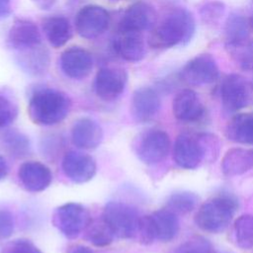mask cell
I'll list each match as a JSON object with an SVG mask.
<instances>
[{
    "instance_id": "cell-1",
    "label": "cell",
    "mask_w": 253,
    "mask_h": 253,
    "mask_svg": "<svg viewBox=\"0 0 253 253\" xmlns=\"http://www.w3.org/2000/svg\"><path fill=\"white\" fill-rule=\"evenodd\" d=\"M195 32L193 13L185 7H174L150 30L147 43L154 49H168L187 44Z\"/></svg>"
},
{
    "instance_id": "cell-2",
    "label": "cell",
    "mask_w": 253,
    "mask_h": 253,
    "mask_svg": "<svg viewBox=\"0 0 253 253\" xmlns=\"http://www.w3.org/2000/svg\"><path fill=\"white\" fill-rule=\"evenodd\" d=\"M70 107V99L65 93L51 88H40L32 94L28 112L35 124L53 126L68 116Z\"/></svg>"
},
{
    "instance_id": "cell-3",
    "label": "cell",
    "mask_w": 253,
    "mask_h": 253,
    "mask_svg": "<svg viewBox=\"0 0 253 253\" xmlns=\"http://www.w3.org/2000/svg\"><path fill=\"white\" fill-rule=\"evenodd\" d=\"M236 208V202L230 196L213 197L200 206L195 214V223L206 232H221L231 222Z\"/></svg>"
},
{
    "instance_id": "cell-4",
    "label": "cell",
    "mask_w": 253,
    "mask_h": 253,
    "mask_svg": "<svg viewBox=\"0 0 253 253\" xmlns=\"http://www.w3.org/2000/svg\"><path fill=\"white\" fill-rule=\"evenodd\" d=\"M219 96L223 111L226 114L236 113L253 104L252 82L239 74H228L220 83Z\"/></svg>"
},
{
    "instance_id": "cell-5",
    "label": "cell",
    "mask_w": 253,
    "mask_h": 253,
    "mask_svg": "<svg viewBox=\"0 0 253 253\" xmlns=\"http://www.w3.org/2000/svg\"><path fill=\"white\" fill-rule=\"evenodd\" d=\"M115 237L132 238L136 236L139 215L134 208L121 202L108 203L102 213Z\"/></svg>"
},
{
    "instance_id": "cell-6",
    "label": "cell",
    "mask_w": 253,
    "mask_h": 253,
    "mask_svg": "<svg viewBox=\"0 0 253 253\" xmlns=\"http://www.w3.org/2000/svg\"><path fill=\"white\" fill-rule=\"evenodd\" d=\"M88 211L80 204L67 203L58 207L52 214L53 225L67 238H76L90 220Z\"/></svg>"
},
{
    "instance_id": "cell-7",
    "label": "cell",
    "mask_w": 253,
    "mask_h": 253,
    "mask_svg": "<svg viewBox=\"0 0 253 253\" xmlns=\"http://www.w3.org/2000/svg\"><path fill=\"white\" fill-rule=\"evenodd\" d=\"M180 78L192 86H206L219 78V68L210 53H201L191 58L182 68Z\"/></svg>"
},
{
    "instance_id": "cell-8",
    "label": "cell",
    "mask_w": 253,
    "mask_h": 253,
    "mask_svg": "<svg viewBox=\"0 0 253 253\" xmlns=\"http://www.w3.org/2000/svg\"><path fill=\"white\" fill-rule=\"evenodd\" d=\"M173 159L183 169H196L206 159L201 133L184 132L177 136L173 146Z\"/></svg>"
},
{
    "instance_id": "cell-9",
    "label": "cell",
    "mask_w": 253,
    "mask_h": 253,
    "mask_svg": "<svg viewBox=\"0 0 253 253\" xmlns=\"http://www.w3.org/2000/svg\"><path fill=\"white\" fill-rule=\"evenodd\" d=\"M169 135L162 129H148L141 133L135 144L137 157L145 164H156L166 158L170 150Z\"/></svg>"
},
{
    "instance_id": "cell-10",
    "label": "cell",
    "mask_w": 253,
    "mask_h": 253,
    "mask_svg": "<svg viewBox=\"0 0 253 253\" xmlns=\"http://www.w3.org/2000/svg\"><path fill=\"white\" fill-rule=\"evenodd\" d=\"M110 25L109 12L98 5L82 7L75 17L77 34L86 40H93L104 34Z\"/></svg>"
},
{
    "instance_id": "cell-11",
    "label": "cell",
    "mask_w": 253,
    "mask_h": 253,
    "mask_svg": "<svg viewBox=\"0 0 253 253\" xmlns=\"http://www.w3.org/2000/svg\"><path fill=\"white\" fill-rule=\"evenodd\" d=\"M127 74L125 69L117 66L101 67L96 73L94 91L104 101H114L125 91Z\"/></svg>"
},
{
    "instance_id": "cell-12",
    "label": "cell",
    "mask_w": 253,
    "mask_h": 253,
    "mask_svg": "<svg viewBox=\"0 0 253 253\" xmlns=\"http://www.w3.org/2000/svg\"><path fill=\"white\" fill-rule=\"evenodd\" d=\"M156 22L157 15L154 8L144 1H138L126 9L119 22L118 32L150 31Z\"/></svg>"
},
{
    "instance_id": "cell-13",
    "label": "cell",
    "mask_w": 253,
    "mask_h": 253,
    "mask_svg": "<svg viewBox=\"0 0 253 253\" xmlns=\"http://www.w3.org/2000/svg\"><path fill=\"white\" fill-rule=\"evenodd\" d=\"M42 44V36L38 26L30 19L17 18L11 25L7 35V45L22 51Z\"/></svg>"
},
{
    "instance_id": "cell-14",
    "label": "cell",
    "mask_w": 253,
    "mask_h": 253,
    "mask_svg": "<svg viewBox=\"0 0 253 253\" xmlns=\"http://www.w3.org/2000/svg\"><path fill=\"white\" fill-rule=\"evenodd\" d=\"M61 71L69 78L81 80L92 71L93 58L90 52L80 46H70L64 49L59 58Z\"/></svg>"
},
{
    "instance_id": "cell-15",
    "label": "cell",
    "mask_w": 253,
    "mask_h": 253,
    "mask_svg": "<svg viewBox=\"0 0 253 253\" xmlns=\"http://www.w3.org/2000/svg\"><path fill=\"white\" fill-rule=\"evenodd\" d=\"M96 162L92 156L78 151L67 152L62 159V170L65 176L74 183L90 181L96 173Z\"/></svg>"
},
{
    "instance_id": "cell-16",
    "label": "cell",
    "mask_w": 253,
    "mask_h": 253,
    "mask_svg": "<svg viewBox=\"0 0 253 253\" xmlns=\"http://www.w3.org/2000/svg\"><path fill=\"white\" fill-rule=\"evenodd\" d=\"M174 117L182 123H196L205 115V106L199 95L192 89L179 91L172 104Z\"/></svg>"
},
{
    "instance_id": "cell-17",
    "label": "cell",
    "mask_w": 253,
    "mask_h": 253,
    "mask_svg": "<svg viewBox=\"0 0 253 253\" xmlns=\"http://www.w3.org/2000/svg\"><path fill=\"white\" fill-rule=\"evenodd\" d=\"M160 106L161 101L156 90L151 87H140L132 95L130 111L136 122L146 123L157 115Z\"/></svg>"
},
{
    "instance_id": "cell-18",
    "label": "cell",
    "mask_w": 253,
    "mask_h": 253,
    "mask_svg": "<svg viewBox=\"0 0 253 253\" xmlns=\"http://www.w3.org/2000/svg\"><path fill=\"white\" fill-rule=\"evenodd\" d=\"M18 178L23 188L37 193L45 190L50 185L52 175L44 164L39 161H28L19 167Z\"/></svg>"
},
{
    "instance_id": "cell-19",
    "label": "cell",
    "mask_w": 253,
    "mask_h": 253,
    "mask_svg": "<svg viewBox=\"0 0 253 253\" xmlns=\"http://www.w3.org/2000/svg\"><path fill=\"white\" fill-rule=\"evenodd\" d=\"M115 51L126 61L138 62L146 53L142 33L118 32L114 39Z\"/></svg>"
},
{
    "instance_id": "cell-20",
    "label": "cell",
    "mask_w": 253,
    "mask_h": 253,
    "mask_svg": "<svg viewBox=\"0 0 253 253\" xmlns=\"http://www.w3.org/2000/svg\"><path fill=\"white\" fill-rule=\"evenodd\" d=\"M71 138L74 145L81 149H94L100 145L103 139V130L96 121L90 118H81L72 126Z\"/></svg>"
},
{
    "instance_id": "cell-21",
    "label": "cell",
    "mask_w": 253,
    "mask_h": 253,
    "mask_svg": "<svg viewBox=\"0 0 253 253\" xmlns=\"http://www.w3.org/2000/svg\"><path fill=\"white\" fill-rule=\"evenodd\" d=\"M253 168V149L234 147L228 149L221 160V171L227 177L242 175Z\"/></svg>"
},
{
    "instance_id": "cell-22",
    "label": "cell",
    "mask_w": 253,
    "mask_h": 253,
    "mask_svg": "<svg viewBox=\"0 0 253 253\" xmlns=\"http://www.w3.org/2000/svg\"><path fill=\"white\" fill-rule=\"evenodd\" d=\"M42 32L48 43L54 47L59 48L65 45L72 38V28L63 16H49L42 20Z\"/></svg>"
},
{
    "instance_id": "cell-23",
    "label": "cell",
    "mask_w": 253,
    "mask_h": 253,
    "mask_svg": "<svg viewBox=\"0 0 253 253\" xmlns=\"http://www.w3.org/2000/svg\"><path fill=\"white\" fill-rule=\"evenodd\" d=\"M224 134L230 141L253 144V113L235 114L225 126Z\"/></svg>"
},
{
    "instance_id": "cell-24",
    "label": "cell",
    "mask_w": 253,
    "mask_h": 253,
    "mask_svg": "<svg viewBox=\"0 0 253 253\" xmlns=\"http://www.w3.org/2000/svg\"><path fill=\"white\" fill-rule=\"evenodd\" d=\"M17 62L20 67L31 75H42L49 65L48 51L42 44L17 51Z\"/></svg>"
},
{
    "instance_id": "cell-25",
    "label": "cell",
    "mask_w": 253,
    "mask_h": 253,
    "mask_svg": "<svg viewBox=\"0 0 253 253\" xmlns=\"http://www.w3.org/2000/svg\"><path fill=\"white\" fill-rule=\"evenodd\" d=\"M224 48L239 69L253 71V39L250 36L225 42Z\"/></svg>"
},
{
    "instance_id": "cell-26",
    "label": "cell",
    "mask_w": 253,
    "mask_h": 253,
    "mask_svg": "<svg viewBox=\"0 0 253 253\" xmlns=\"http://www.w3.org/2000/svg\"><path fill=\"white\" fill-rule=\"evenodd\" d=\"M156 239L163 242L172 240L179 231V220L177 214L167 208L157 210L150 214Z\"/></svg>"
},
{
    "instance_id": "cell-27",
    "label": "cell",
    "mask_w": 253,
    "mask_h": 253,
    "mask_svg": "<svg viewBox=\"0 0 253 253\" xmlns=\"http://www.w3.org/2000/svg\"><path fill=\"white\" fill-rule=\"evenodd\" d=\"M0 141L3 149L14 157H25L31 151V143L23 132L17 129H8L1 133Z\"/></svg>"
},
{
    "instance_id": "cell-28",
    "label": "cell",
    "mask_w": 253,
    "mask_h": 253,
    "mask_svg": "<svg viewBox=\"0 0 253 253\" xmlns=\"http://www.w3.org/2000/svg\"><path fill=\"white\" fill-rule=\"evenodd\" d=\"M85 238L95 246L103 247L111 244L114 240V233L103 216L90 218L85 229Z\"/></svg>"
},
{
    "instance_id": "cell-29",
    "label": "cell",
    "mask_w": 253,
    "mask_h": 253,
    "mask_svg": "<svg viewBox=\"0 0 253 253\" xmlns=\"http://www.w3.org/2000/svg\"><path fill=\"white\" fill-rule=\"evenodd\" d=\"M250 20L245 16L233 12L225 20L223 27V43L250 36Z\"/></svg>"
},
{
    "instance_id": "cell-30",
    "label": "cell",
    "mask_w": 253,
    "mask_h": 253,
    "mask_svg": "<svg viewBox=\"0 0 253 253\" xmlns=\"http://www.w3.org/2000/svg\"><path fill=\"white\" fill-rule=\"evenodd\" d=\"M236 244L242 249L253 248V214L244 213L239 215L233 224Z\"/></svg>"
},
{
    "instance_id": "cell-31",
    "label": "cell",
    "mask_w": 253,
    "mask_h": 253,
    "mask_svg": "<svg viewBox=\"0 0 253 253\" xmlns=\"http://www.w3.org/2000/svg\"><path fill=\"white\" fill-rule=\"evenodd\" d=\"M198 201V196L192 192H176L168 198L166 208L176 214H186L196 208Z\"/></svg>"
},
{
    "instance_id": "cell-32",
    "label": "cell",
    "mask_w": 253,
    "mask_h": 253,
    "mask_svg": "<svg viewBox=\"0 0 253 253\" xmlns=\"http://www.w3.org/2000/svg\"><path fill=\"white\" fill-rule=\"evenodd\" d=\"M224 11V4L218 0L205 1L199 8L200 17L208 26H216L222 18Z\"/></svg>"
},
{
    "instance_id": "cell-33",
    "label": "cell",
    "mask_w": 253,
    "mask_h": 253,
    "mask_svg": "<svg viewBox=\"0 0 253 253\" xmlns=\"http://www.w3.org/2000/svg\"><path fill=\"white\" fill-rule=\"evenodd\" d=\"M18 106L15 100L6 93H0V129L10 126L17 118Z\"/></svg>"
},
{
    "instance_id": "cell-34",
    "label": "cell",
    "mask_w": 253,
    "mask_h": 253,
    "mask_svg": "<svg viewBox=\"0 0 253 253\" xmlns=\"http://www.w3.org/2000/svg\"><path fill=\"white\" fill-rule=\"evenodd\" d=\"M213 251L211 242L202 236H194L182 243L175 253H211Z\"/></svg>"
},
{
    "instance_id": "cell-35",
    "label": "cell",
    "mask_w": 253,
    "mask_h": 253,
    "mask_svg": "<svg viewBox=\"0 0 253 253\" xmlns=\"http://www.w3.org/2000/svg\"><path fill=\"white\" fill-rule=\"evenodd\" d=\"M136 236L143 244H150L156 239L153 222L150 215H143L139 217Z\"/></svg>"
},
{
    "instance_id": "cell-36",
    "label": "cell",
    "mask_w": 253,
    "mask_h": 253,
    "mask_svg": "<svg viewBox=\"0 0 253 253\" xmlns=\"http://www.w3.org/2000/svg\"><path fill=\"white\" fill-rule=\"evenodd\" d=\"M1 253H42L32 241L24 238L15 239L7 243Z\"/></svg>"
},
{
    "instance_id": "cell-37",
    "label": "cell",
    "mask_w": 253,
    "mask_h": 253,
    "mask_svg": "<svg viewBox=\"0 0 253 253\" xmlns=\"http://www.w3.org/2000/svg\"><path fill=\"white\" fill-rule=\"evenodd\" d=\"M14 230V217L8 210H0V239L10 237Z\"/></svg>"
},
{
    "instance_id": "cell-38",
    "label": "cell",
    "mask_w": 253,
    "mask_h": 253,
    "mask_svg": "<svg viewBox=\"0 0 253 253\" xmlns=\"http://www.w3.org/2000/svg\"><path fill=\"white\" fill-rule=\"evenodd\" d=\"M11 12V0H0V19H5L9 17Z\"/></svg>"
},
{
    "instance_id": "cell-39",
    "label": "cell",
    "mask_w": 253,
    "mask_h": 253,
    "mask_svg": "<svg viewBox=\"0 0 253 253\" xmlns=\"http://www.w3.org/2000/svg\"><path fill=\"white\" fill-rule=\"evenodd\" d=\"M57 0H32V2L41 10L46 11L53 7Z\"/></svg>"
},
{
    "instance_id": "cell-40",
    "label": "cell",
    "mask_w": 253,
    "mask_h": 253,
    "mask_svg": "<svg viewBox=\"0 0 253 253\" xmlns=\"http://www.w3.org/2000/svg\"><path fill=\"white\" fill-rule=\"evenodd\" d=\"M7 173H8V165L5 159L0 155V180L5 178Z\"/></svg>"
},
{
    "instance_id": "cell-41",
    "label": "cell",
    "mask_w": 253,
    "mask_h": 253,
    "mask_svg": "<svg viewBox=\"0 0 253 253\" xmlns=\"http://www.w3.org/2000/svg\"><path fill=\"white\" fill-rule=\"evenodd\" d=\"M69 253H94L89 247L86 246H82V245H78L73 247Z\"/></svg>"
},
{
    "instance_id": "cell-42",
    "label": "cell",
    "mask_w": 253,
    "mask_h": 253,
    "mask_svg": "<svg viewBox=\"0 0 253 253\" xmlns=\"http://www.w3.org/2000/svg\"><path fill=\"white\" fill-rule=\"evenodd\" d=\"M250 25H251V29L253 30V15H252V17L250 19Z\"/></svg>"
},
{
    "instance_id": "cell-43",
    "label": "cell",
    "mask_w": 253,
    "mask_h": 253,
    "mask_svg": "<svg viewBox=\"0 0 253 253\" xmlns=\"http://www.w3.org/2000/svg\"><path fill=\"white\" fill-rule=\"evenodd\" d=\"M211 253H216V252H214V251H212V252H211Z\"/></svg>"
},
{
    "instance_id": "cell-44",
    "label": "cell",
    "mask_w": 253,
    "mask_h": 253,
    "mask_svg": "<svg viewBox=\"0 0 253 253\" xmlns=\"http://www.w3.org/2000/svg\"><path fill=\"white\" fill-rule=\"evenodd\" d=\"M252 85H253V81H252Z\"/></svg>"
}]
</instances>
